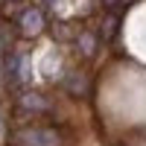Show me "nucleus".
<instances>
[{
    "mask_svg": "<svg viewBox=\"0 0 146 146\" xmlns=\"http://www.w3.org/2000/svg\"><path fill=\"white\" fill-rule=\"evenodd\" d=\"M12 146H64V137L50 126H21L12 131Z\"/></svg>",
    "mask_w": 146,
    "mask_h": 146,
    "instance_id": "1",
    "label": "nucleus"
},
{
    "mask_svg": "<svg viewBox=\"0 0 146 146\" xmlns=\"http://www.w3.org/2000/svg\"><path fill=\"white\" fill-rule=\"evenodd\" d=\"M18 108L23 114H47L50 111V100H47L44 94H38V91H23L21 96H18Z\"/></svg>",
    "mask_w": 146,
    "mask_h": 146,
    "instance_id": "2",
    "label": "nucleus"
},
{
    "mask_svg": "<svg viewBox=\"0 0 146 146\" xmlns=\"http://www.w3.org/2000/svg\"><path fill=\"white\" fill-rule=\"evenodd\" d=\"M18 27L23 35H38L44 29V15H41V9H23L21 12V18H18Z\"/></svg>",
    "mask_w": 146,
    "mask_h": 146,
    "instance_id": "3",
    "label": "nucleus"
}]
</instances>
